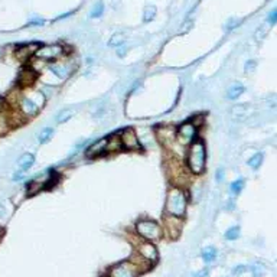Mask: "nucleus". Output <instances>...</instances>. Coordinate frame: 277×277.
Masks as SVG:
<instances>
[{
  "instance_id": "obj_7",
  "label": "nucleus",
  "mask_w": 277,
  "mask_h": 277,
  "mask_svg": "<svg viewBox=\"0 0 277 277\" xmlns=\"http://www.w3.org/2000/svg\"><path fill=\"white\" fill-rule=\"evenodd\" d=\"M25 121L23 115L16 110L10 107L0 109V137L7 134L13 127L22 124Z\"/></svg>"
},
{
  "instance_id": "obj_14",
  "label": "nucleus",
  "mask_w": 277,
  "mask_h": 277,
  "mask_svg": "<svg viewBox=\"0 0 277 277\" xmlns=\"http://www.w3.org/2000/svg\"><path fill=\"white\" fill-rule=\"evenodd\" d=\"M109 147V137H103V139H98L96 140L93 145H90L85 150V156L88 159H97V158H101L104 155L109 153L107 150Z\"/></svg>"
},
{
  "instance_id": "obj_21",
  "label": "nucleus",
  "mask_w": 277,
  "mask_h": 277,
  "mask_svg": "<svg viewBox=\"0 0 277 277\" xmlns=\"http://www.w3.org/2000/svg\"><path fill=\"white\" fill-rule=\"evenodd\" d=\"M241 231H240V227L238 225H234V227H229L227 231H225V238L228 241H235L238 237H240Z\"/></svg>"
},
{
  "instance_id": "obj_37",
  "label": "nucleus",
  "mask_w": 277,
  "mask_h": 277,
  "mask_svg": "<svg viewBox=\"0 0 277 277\" xmlns=\"http://www.w3.org/2000/svg\"><path fill=\"white\" fill-rule=\"evenodd\" d=\"M217 180L222 182L224 180V169H218L217 170Z\"/></svg>"
},
{
  "instance_id": "obj_35",
  "label": "nucleus",
  "mask_w": 277,
  "mask_h": 277,
  "mask_svg": "<svg viewBox=\"0 0 277 277\" xmlns=\"http://www.w3.org/2000/svg\"><path fill=\"white\" fill-rule=\"evenodd\" d=\"M254 68H256V62L254 61H248L247 65H245V72H251Z\"/></svg>"
},
{
  "instance_id": "obj_12",
  "label": "nucleus",
  "mask_w": 277,
  "mask_h": 277,
  "mask_svg": "<svg viewBox=\"0 0 277 277\" xmlns=\"http://www.w3.org/2000/svg\"><path fill=\"white\" fill-rule=\"evenodd\" d=\"M120 143H121V149L126 150H140V140L136 134V131L133 129H124L120 134H118Z\"/></svg>"
},
{
  "instance_id": "obj_1",
  "label": "nucleus",
  "mask_w": 277,
  "mask_h": 277,
  "mask_svg": "<svg viewBox=\"0 0 277 277\" xmlns=\"http://www.w3.org/2000/svg\"><path fill=\"white\" fill-rule=\"evenodd\" d=\"M10 104V109H16L26 120L41 111L45 104V96L41 91H22L16 94V98Z\"/></svg>"
},
{
  "instance_id": "obj_27",
  "label": "nucleus",
  "mask_w": 277,
  "mask_h": 277,
  "mask_svg": "<svg viewBox=\"0 0 277 277\" xmlns=\"http://www.w3.org/2000/svg\"><path fill=\"white\" fill-rule=\"evenodd\" d=\"M156 17V7L155 6H147L143 13V20L145 22H152Z\"/></svg>"
},
{
  "instance_id": "obj_15",
  "label": "nucleus",
  "mask_w": 277,
  "mask_h": 277,
  "mask_svg": "<svg viewBox=\"0 0 277 277\" xmlns=\"http://www.w3.org/2000/svg\"><path fill=\"white\" fill-rule=\"evenodd\" d=\"M62 58H64V56H62ZM62 58H61V59H58V61L51 62V64H49V69H51V72H52V74H55L58 78L65 80V78H68V77L71 75V72H72L74 66L71 65V62H69V61H64Z\"/></svg>"
},
{
  "instance_id": "obj_16",
  "label": "nucleus",
  "mask_w": 277,
  "mask_h": 277,
  "mask_svg": "<svg viewBox=\"0 0 277 277\" xmlns=\"http://www.w3.org/2000/svg\"><path fill=\"white\" fill-rule=\"evenodd\" d=\"M38 47H39V45H36V44H29V45L19 47V48L16 49V52H15V56H16L17 59H20V61H26V59H29V58H33L36 49H38Z\"/></svg>"
},
{
  "instance_id": "obj_19",
  "label": "nucleus",
  "mask_w": 277,
  "mask_h": 277,
  "mask_svg": "<svg viewBox=\"0 0 277 277\" xmlns=\"http://www.w3.org/2000/svg\"><path fill=\"white\" fill-rule=\"evenodd\" d=\"M201 257H202V260H204L205 264H211V263L217 259V250H215V247H212V245L205 247V248L202 250Z\"/></svg>"
},
{
  "instance_id": "obj_25",
  "label": "nucleus",
  "mask_w": 277,
  "mask_h": 277,
  "mask_svg": "<svg viewBox=\"0 0 277 277\" xmlns=\"http://www.w3.org/2000/svg\"><path fill=\"white\" fill-rule=\"evenodd\" d=\"M244 185H245V180H244L243 178L235 179V180L229 185V191H231L234 195H238V194L244 189Z\"/></svg>"
},
{
  "instance_id": "obj_36",
  "label": "nucleus",
  "mask_w": 277,
  "mask_h": 277,
  "mask_svg": "<svg viewBox=\"0 0 277 277\" xmlns=\"http://www.w3.org/2000/svg\"><path fill=\"white\" fill-rule=\"evenodd\" d=\"M247 270V266H244V264H240L238 267H235L234 269V275H238V273H244Z\"/></svg>"
},
{
  "instance_id": "obj_26",
  "label": "nucleus",
  "mask_w": 277,
  "mask_h": 277,
  "mask_svg": "<svg viewBox=\"0 0 277 277\" xmlns=\"http://www.w3.org/2000/svg\"><path fill=\"white\" fill-rule=\"evenodd\" d=\"M247 110H248V107L245 104H235L231 109V114H232V117H241V115H247Z\"/></svg>"
},
{
  "instance_id": "obj_28",
  "label": "nucleus",
  "mask_w": 277,
  "mask_h": 277,
  "mask_svg": "<svg viewBox=\"0 0 277 277\" xmlns=\"http://www.w3.org/2000/svg\"><path fill=\"white\" fill-rule=\"evenodd\" d=\"M121 44H124V35H123V33H114V35L111 36L110 42H109V45L113 47V48H117V47H120Z\"/></svg>"
},
{
  "instance_id": "obj_18",
  "label": "nucleus",
  "mask_w": 277,
  "mask_h": 277,
  "mask_svg": "<svg viewBox=\"0 0 277 277\" xmlns=\"http://www.w3.org/2000/svg\"><path fill=\"white\" fill-rule=\"evenodd\" d=\"M245 91V87L243 84H234L227 90V98L228 100H237L240 98Z\"/></svg>"
},
{
  "instance_id": "obj_31",
  "label": "nucleus",
  "mask_w": 277,
  "mask_h": 277,
  "mask_svg": "<svg viewBox=\"0 0 277 277\" xmlns=\"http://www.w3.org/2000/svg\"><path fill=\"white\" fill-rule=\"evenodd\" d=\"M115 52H117V55L120 56V58H123V56L127 54V47H126L124 44H121L120 47L115 48Z\"/></svg>"
},
{
  "instance_id": "obj_13",
  "label": "nucleus",
  "mask_w": 277,
  "mask_h": 277,
  "mask_svg": "<svg viewBox=\"0 0 277 277\" xmlns=\"http://www.w3.org/2000/svg\"><path fill=\"white\" fill-rule=\"evenodd\" d=\"M156 136L161 140V143L166 147V149H175V146H180L176 142V129L165 126V127H159L156 130ZM182 147V146H180Z\"/></svg>"
},
{
  "instance_id": "obj_11",
  "label": "nucleus",
  "mask_w": 277,
  "mask_h": 277,
  "mask_svg": "<svg viewBox=\"0 0 277 277\" xmlns=\"http://www.w3.org/2000/svg\"><path fill=\"white\" fill-rule=\"evenodd\" d=\"M182 228H183V218L165 214L163 221H162L163 237H167L169 240H176V238H179Z\"/></svg>"
},
{
  "instance_id": "obj_2",
  "label": "nucleus",
  "mask_w": 277,
  "mask_h": 277,
  "mask_svg": "<svg viewBox=\"0 0 277 277\" xmlns=\"http://www.w3.org/2000/svg\"><path fill=\"white\" fill-rule=\"evenodd\" d=\"M185 165L192 175H202L207 169V146L202 139H196L188 146Z\"/></svg>"
},
{
  "instance_id": "obj_38",
  "label": "nucleus",
  "mask_w": 277,
  "mask_h": 277,
  "mask_svg": "<svg viewBox=\"0 0 277 277\" xmlns=\"http://www.w3.org/2000/svg\"><path fill=\"white\" fill-rule=\"evenodd\" d=\"M3 235H4V228L0 225V241H1V238H3Z\"/></svg>"
},
{
  "instance_id": "obj_24",
  "label": "nucleus",
  "mask_w": 277,
  "mask_h": 277,
  "mask_svg": "<svg viewBox=\"0 0 277 277\" xmlns=\"http://www.w3.org/2000/svg\"><path fill=\"white\" fill-rule=\"evenodd\" d=\"M52 136H54V130H52L51 127H47V129H44V130L41 131L38 140H39L41 145H45V143H48V142L52 139Z\"/></svg>"
},
{
  "instance_id": "obj_33",
  "label": "nucleus",
  "mask_w": 277,
  "mask_h": 277,
  "mask_svg": "<svg viewBox=\"0 0 277 277\" xmlns=\"http://www.w3.org/2000/svg\"><path fill=\"white\" fill-rule=\"evenodd\" d=\"M44 23H45L44 19H32L28 25H29V26H42Z\"/></svg>"
},
{
  "instance_id": "obj_34",
  "label": "nucleus",
  "mask_w": 277,
  "mask_h": 277,
  "mask_svg": "<svg viewBox=\"0 0 277 277\" xmlns=\"http://www.w3.org/2000/svg\"><path fill=\"white\" fill-rule=\"evenodd\" d=\"M267 20H269V23H276L277 22V9H275L270 15H269V17H267Z\"/></svg>"
},
{
  "instance_id": "obj_9",
  "label": "nucleus",
  "mask_w": 277,
  "mask_h": 277,
  "mask_svg": "<svg viewBox=\"0 0 277 277\" xmlns=\"http://www.w3.org/2000/svg\"><path fill=\"white\" fill-rule=\"evenodd\" d=\"M64 55H65V48L62 45H59V44H52V45H41V47H38L33 58L48 64V62H54V61L61 59Z\"/></svg>"
},
{
  "instance_id": "obj_29",
  "label": "nucleus",
  "mask_w": 277,
  "mask_h": 277,
  "mask_svg": "<svg viewBox=\"0 0 277 277\" xmlns=\"http://www.w3.org/2000/svg\"><path fill=\"white\" fill-rule=\"evenodd\" d=\"M103 12H104V4H103V1H98L91 9V17H100L103 15Z\"/></svg>"
},
{
  "instance_id": "obj_10",
  "label": "nucleus",
  "mask_w": 277,
  "mask_h": 277,
  "mask_svg": "<svg viewBox=\"0 0 277 277\" xmlns=\"http://www.w3.org/2000/svg\"><path fill=\"white\" fill-rule=\"evenodd\" d=\"M140 275L142 272L130 259L120 261L115 266H111L110 270L107 272V277H139Z\"/></svg>"
},
{
  "instance_id": "obj_5",
  "label": "nucleus",
  "mask_w": 277,
  "mask_h": 277,
  "mask_svg": "<svg viewBox=\"0 0 277 277\" xmlns=\"http://www.w3.org/2000/svg\"><path fill=\"white\" fill-rule=\"evenodd\" d=\"M134 231L142 240H146V241L156 243V241L163 238L162 225L155 220H149V218L139 220L134 225Z\"/></svg>"
},
{
  "instance_id": "obj_23",
  "label": "nucleus",
  "mask_w": 277,
  "mask_h": 277,
  "mask_svg": "<svg viewBox=\"0 0 277 277\" xmlns=\"http://www.w3.org/2000/svg\"><path fill=\"white\" fill-rule=\"evenodd\" d=\"M72 114H74V109H65V110L59 111V113H58V117H56L58 124L66 123V121L72 117Z\"/></svg>"
},
{
  "instance_id": "obj_20",
  "label": "nucleus",
  "mask_w": 277,
  "mask_h": 277,
  "mask_svg": "<svg viewBox=\"0 0 277 277\" xmlns=\"http://www.w3.org/2000/svg\"><path fill=\"white\" fill-rule=\"evenodd\" d=\"M263 162H264V155L261 153V152H256L250 159H248V166L251 167V169H259V167L263 165Z\"/></svg>"
},
{
  "instance_id": "obj_22",
  "label": "nucleus",
  "mask_w": 277,
  "mask_h": 277,
  "mask_svg": "<svg viewBox=\"0 0 277 277\" xmlns=\"http://www.w3.org/2000/svg\"><path fill=\"white\" fill-rule=\"evenodd\" d=\"M107 150H109V153L121 150V143H120L118 134H117V136H110V137H109V147H107Z\"/></svg>"
},
{
  "instance_id": "obj_32",
  "label": "nucleus",
  "mask_w": 277,
  "mask_h": 277,
  "mask_svg": "<svg viewBox=\"0 0 277 277\" xmlns=\"http://www.w3.org/2000/svg\"><path fill=\"white\" fill-rule=\"evenodd\" d=\"M26 178V173L23 172V170H19L17 169V172L13 175V180H22V179H25Z\"/></svg>"
},
{
  "instance_id": "obj_17",
  "label": "nucleus",
  "mask_w": 277,
  "mask_h": 277,
  "mask_svg": "<svg viewBox=\"0 0 277 277\" xmlns=\"http://www.w3.org/2000/svg\"><path fill=\"white\" fill-rule=\"evenodd\" d=\"M35 165V156L32 155V153H23L19 159H17V169L19 170H23V172H26V170H29L31 167Z\"/></svg>"
},
{
  "instance_id": "obj_3",
  "label": "nucleus",
  "mask_w": 277,
  "mask_h": 277,
  "mask_svg": "<svg viewBox=\"0 0 277 277\" xmlns=\"http://www.w3.org/2000/svg\"><path fill=\"white\" fill-rule=\"evenodd\" d=\"M189 204V192L182 186H170L166 194L165 214L183 218Z\"/></svg>"
},
{
  "instance_id": "obj_8",
  "label": "nucleus",
  "mask_w": 277,
  "mask_h": 277,
  "mask_svg": "<svg viewBox=\"0 0 277 277\" xmlns=\"http://www.w3.org/2000/svg\"><path fill=\"white\" fill-rule=\"evenodd\" d=\"M134 254H137L139 257H142L152 266L159 260L158 247L155 245V243L146 241V240H139L137 243H134Z\"/></svg>"
},
{
  "instance_id": "obj_6",
  "label": "nucleus",
  "mask_w": 277,
  "mask_h": 277,
  "mask_svg": "<svg viewBox=\"0 0 277 277\" xmlns=\"http://www.w3.org/2000/svg\"><path fill=\"white\" fill-rule=\"evenodd\" d=\"M198 131H199V124L195 120H188L176 127V142L182 147L189 146L196 139H199Z\"/></svg>"
},
{
  "instance_id": "obj_4",
  "label": "nucleus",
  "mask_w": 277,
  "mask_h": 277,
  "mask_svg": "<svg viewBox=\"0 0 277 277\" xmlns=\"http://www.w3.org/2000/svg\"><path fill=\"white\" fill-rule=\"evenodd\" d=\"M166 175L173 186L185 188L189 182V175H192L185 163H182L176 156H172L166 161Z\"/></svg>"
},
{
  "instance_id": "obj_30",
  "label": "nucleus",
  "mask_w": 277,
  "mask_h": 277,
  "mask_svg": "<svg viewBox=\"0 0 277 277\" xmlns=\"http://www.w3.org/2000/svg\"><path fill=\"white\" fill-rule=\"evenodd\" d=\"M263 273H264V266L263 264L257 263V264L253 266V275H254V277H261Z\"/></svg>"
}]
</instances>
